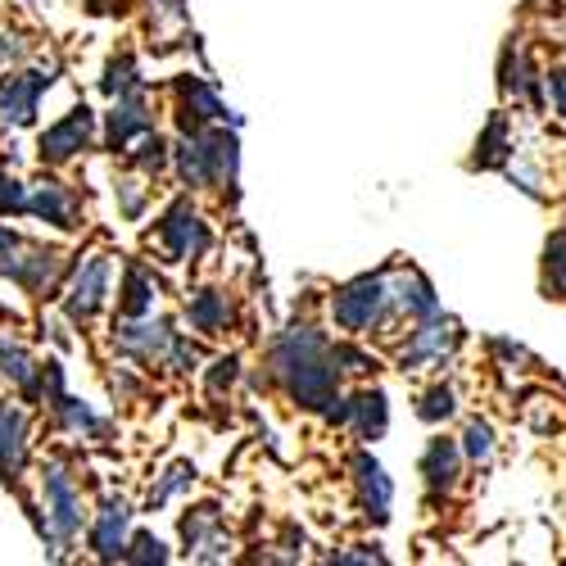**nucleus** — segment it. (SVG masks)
Returning <instances> with one entry per match:
<instances>
[{"label": "nucleus", "instance_id": "obj_15", "mask_svg": "<svg viewBox=\"0 0 566 566\" xmlns=\"http://www.w3.org/2000/svg\"><path fill=\"white\" fill-rule=\"evenodd\" d=\"M150 132V105L140 91H127V96H114V109L105 114V146L109 150H127L136 136Z\"/></svg>", "mask_w": 566, "mask_h": 566}, {"label": "nucleus", "instance_id": "obj_16", "mask_svg": "<svg viewBox=\"0 0 566 566\" xmlns=\"http://www.w3.org/2000/svg\"><path fill=\"white\" fill-rule=\"evenodd\" d=\"M127 539H132V507L127 499H105L96 522H91V548H96V557L114 562L127 553Z\"/></svg>", "mask_w": 566, "mask_h": 566}, {"label": "nucleus", "instance_id": "obj_19", "mask_svg": "<svg viewBox=\"0 0 566 566\" xmlns=\"http://www.w3.org/2000/svg\"><path fill=\"white\" fill-rule=\"evenodd\" d=\"M177 96H181V132H205L209 123H222L227 118L218 91L205 86L200 77H181L177 82Z\"/></svg>", "mask_w": 566, "mask_h": 566}, {"label": "nucleus", "instance_id": "obj_23", "mask_svg": "<svg viewBox=\"0 0 566 566\" xmlns=\"http://www.w3.org/2000/svg\"><path fill=\"white\" fill-rule=\"evenodd\" d=\"M186 317H191V326L200 336H222L227 322H231V304L222 291H200V295H191V304H186Z\"/></svg>", "mask_w": 566, "mask_h": 566}, {"label": "nucleus", "instance_id": "obj_26", "mask_svg": "<svg viewBox=\"0 0 566 566\" xmlns=\"http://www.w3.org/2000/svg\"><path fill=\"white\" fill-rule=\"evenodd\" d=\"M127 164H132L140 177H155V172H164V168L172 164V150H168L164 136L146 132V136H136V150H127Z\"/></svg>", "mask_w": 566, "mask_h": 566}, {"label": "nucleus", "instance_id": "obj_10", "mask_svg": "<svg viewBox=\"0 0 566 566\" xmlns=\"http://www.w3.org/2000/svg\"><path fill=\"white\" fill-rule=\"evenodd\" d=\"M51 69H36V73H10L0 77V123L6 127H28L36 118V101L41 91H51Z\"/></svg>", "mask_w": 566, "mask_h": 566}, {"label": "nucleus", "instance_id": "obj_4", "mask_svg": "<svg viewBox=\"0 0 566 566\" xmlns=\"http://www.w3.org/2000/svg\"><path fill=\"white\" fill-rule=\"evenodd\" d=\"M177 345V332H172V322L164 317H123L114 326V349L123 358H140V363H164Z\"/></svg>", "mask_w": 566, "mask_h": 566}, {"label": "nucleus", "instance_id": "obj_38", "mask_svg": "<svg viewBox=\"0 0 566 566\" xmlns=\"http://www.w3.org/2000/svg\"><path fill=\"white\" fill-rule=\"evenodd\" d=\"M544 86H548V96H553V109L566 118V69H553V73H544Z\"/></svg>", "mask_w": 566, "mask_h": 566}, {"label": "nucleus", "instance_id": "obj_8", "mask_svg": "<svg viewBox=\"0 0 566 566\" xmlns=\"http://www.w3.org/2000/svg\"><path fill=\"white\" fill-rule=\"evenodd\" d=\"M109 276H114V259L109 254H91L77 276H73V286H69V300H64V313L69 322H91L105 300H109Z\"/></svg>", "mask_w": 566, "mask_h": 566}, {"label": "nucleus", "instance_id": "obj_30", "mask_svg": "<svg viewBox=\"0 0 566 566\" xmlns=\"http://www.w3.org/2000/svg\"><path fill=\"white\" fill-rule=\"evenodd\" d=\"M462 458L467 462H490L494 458V427L490 421H467V431H462Z\"/></svg>", "mask_w": 566, "mask_h": 566}, {"label": "nucleus", "instance_id": "obj_17", "mask_svg": "<svg viewBox=\"0 0 566 566\" xmlns=\"http://www.w3.org/2000/svg\"><path fill=\"white\" fill-rule=\"evenodd\" d=\"M60 268H64V254H60V250L32 245V250H19L0 276H14L28 295H41V291H51V281L60 276Z\"/></svg>", "mask_w": 566, "mask_h": 566}, {"label": "nucleus", "instance_id": "obj_40", "mask_svg": "<svg viewBox=\"0 0 566 566\" xmlns=\"http://www.w3.org/2000/svg\"><path fill=\"white\" fill-rule=\"evenodd\" d=\"M28 55V41L19 32H0V64H14Z\"/></svg>", "mask_w": 566, "mask_h": 566}, {"label": "nucleus", "instance_id": "obj_35", "mask_svg": "<svg viewBox=\"0 0 566 566\" xmlns=\"http://www.w3.org/2000/svg\"><path fill=\"white\" fill-rule=\"evenodd\" d=\"M0 213H28V186L0 168Z\"/></svg>", "mask_w": 566, "mask_h": 566}, {"label": "nucleus", "instance_id": "obj_5", "mask_svg": "<svg viewBox=\"0 0 566 566\" xmlns=\"http://www.w3.org/2000/svg\"><path fill=\"white\" fill-rule=\"evenodd\" d=\"M159 245L168 250V263H191L209 250V227L191 209V200H177L159 222Z\"/></svg>", "mask_w": 566, "mask_h": 566}, {"label": "nucleus", "instance_id": "obj_7", "mask_svg": "<svg viewBox=\"0 0 566 566\" xmlns=\"http://www.w3.org/2000/svg\"><path fill=\"white\" fill-rule=\"evenodd\" d=\"M91 136H96V114H91L86 105H77L60 123H51L41 132L36 155H41V164H69L91 146Z\"/></svg>", "mask_w": 566, "mask_h": 566}, {"label": "nucleus", "instance_id": "obj_29", "mask_svg": "<svg viewBox=\"0 0 566 566\" xmlns=\"http://www.w3.org/2000/svg\"><path fill=\"white\" fill-rule=\"evenodd\" d=\"M507 155H512V146H507V123L494 118V123L485 127V136L476 140V164H481V168H499V164H507Z\"/></svg>", "mask_w": 566, "mask_h": 566}, {"label": "nucleus", "instance_id": "obj_12", "mask_svg": "<svg viewBox=\"0 0 566 566\" xmlns=\"http://www.w3.org/2000/svg\"><path fill=\"white\" fill-rule=\"evenodd\" d=\"M181 539H186V553L200 557V562H218V557H227V548H231V539H227V531H222V512H218L213 503L191 507V512L181 516Z\"/></svg>", "mask_w": 566, "mask_h": 566}, {"label": "nucleus", "instance_id": "obj_22", "mask_svg": "<svg viewBox=\"0 0 566 566\" xmlns=\"http://www.w3.org/2000/svg\"><path fill=\"white\" fill-rule=\"evenodd\" d=\"M395 304H399V313H408L412 322L436 317V313H440V300H436L431 281L421 276V272H403V276L395 281Z\"/></svg>", "mask_w": 566, "mask_h": 566}, {"label": "nucleus", "instance_id": "obj_36", "mask_svg": "<svg viewBox=\"0 0 566 566\" xmlns=\"http://www.w3.org/2000/svg\"><path fill=\"white\" fill-rule=\"evenodd\" d=\"M114 196H118L123 218H140V209H146V186H140V177H123Z\"/></svg>", "mask_w": 566, "mask_h": 566}, {"label": "nucleus", "instance_id": "obj_21", "mask_svg": "<svg viewBox=\"0 0 566 566\" xmlns=\"http://www.w3.org/2000/svg\"><path fill=\"white\" fill-rule=\"evenodd\" d=\"M172 168L181 177V186H191V191H205V186H213V172H209V155L200 146L196 132H186L177 146H172Z\"/></svg>", "mask_w": 566, "mask_h": 566}, {"label": "nucleus", "instance_id": "obj_1", "mask_svg": "<svg viewBox=\"0 0 566 566\" xmlns=\"http://www.w3.org/2000/svg\"><path fill=\"white\" fill-rule=\"evenodd\" d=\"M268 367H272V381L286 390L300 408L326 412V417L336 412V403H340L336 345L326 340L317 326H308V322L286 326V332L268 345Z\"/></svg>", "mask_w": 566, "mask_h": 566}, {"label": "nucleus", "instance_id": "obj_3", "mask_svg": "<svg viewBox=\"0 0 566 566\" xmlns=\"http://www.w3.org/2000/svg\"><path fill=\"white\" fill-rule=\"evenodd\" d=\"M41 499H45V516H51L60 548H73L82 535V494H77L64 462H51L41 471Z\"/></svg>", "mask_w": 566, "mask_h": 566}, {"label": "nucleus", "instance_id": "obj_2", "mask_svg": "<svg viewBox=\"0 0 566 566\" xmlns=\"http://www.w3.org/2000/svg\"><path fill=\"white\" fill-rule=\"evenodd\" d=\"M395 308H399L395 304V286L381 272L376 276H354L349 286H340L332 295L336 326H345V332H354V336H367V332H376V326H386Z\"/></svg>", "mask_w": 566, "mask_h": 566}, {"label": "nucleus", "instance_id": "obj_39", "mask_svg": "<svg viewBox=\"0 0 566 566\" xmlns=\"http://www.w3.org/2000/svg\"><path fill=\"white\" fill-rule=\"evenodd\" d=\"M332 562H340V566H358V562H386V553L376 548V544H354V553H336Z\"/></svg>", "mask_w": 566, "mask_h": 566}, {"label": "nucleus", "instance_id": "obj_31", "mask_svg": "<svg viewBox=\"0 0 566 566\" xmlns=\"http://www.w3.org/2000/svg\"><path fill=\"white\" fill-rule=\"evenodd\" d=\"M458 412V395H453V386H431L427 395H421V403H417V417L421 421H449Z\"/></svg>", "mask_w": 566, "mask_h": 566}, {"label": "nucleus", "instance_id": "obj_33", "mask_svg": "<svg viewBox=\"0 0 566 566\" xmlns=\"http://www.w3.org/2000/svg\"><path fill=\"white\" fill-rule=\"evenodd\" d=\"M123 562H168V548H164V539H159V535L140 531V535H132V539H127Z\"/></svg>", "mask_w": 566, "mask_h": 566}, {"label": "nucleus", "instance_id": "obj_11", "mask_svg": "<svg viewBox=\"0 0 566 566\" xmlns=\"http://www.w3.org/2000/svg\"><path fill=\"white\" fill-rule=\"evenodd\" d=\"M332 421L354 431V440H381L386 427H390V403H386V390H358L349 399H340V408L332 412Z\"/></svg>", "mask_w": 566, "mask_h": 566}, {"label": "nucleus", "instance_id": "obj_18", "mask_svg": "<svg viewBox=\"0 0 566 566\" xmlns=\"http://www.w3.org/2000/svg\"><path fill=\"white\" fill-rule=\"evenodd\" d=\"M28 213H36L41 222H51L60 231H73L77 227V191L64 181H41L28 191Z\"/></svg>", "mask_w": 566, "mask_h": 566}, {"label": "nucleus", "instance_id": "obj_27", "mask_svg": "<svg viewBox=\"0 0 566 566\" xmlns=\"http://www.w3.org/2000/svg\"><path fill=\"white\" fill-rule=\"evenodd\" d=\"M544 291L566 300V231H553L544 245Z\"/></svg>", "mask_w": 566, "mask_h": 566}, {"label": "nucleus", "instance_id": "obj_13", "mask_svg": "<svg viewBox=\"0 0 566 566\" xmlns=\"http://www.w3.org/2000/svg\"><path fill=\"white\" fill-rule=\"evenodd\" d=\"M28 467V412L0 399V481L14 485Z\"/></svg>", "mask_w": 566, "mask_h": 566}, {"label": "nucleus", "instance_id": "obj_6", "mask_svg": "<svg viewBox=\"0 0 566 566\" xmlns=\"http://www.w3.org/2000/svg\"><path fill=\"white\" fill-rule=\"evenodd\" d=\"M458 345V322L436 313V317H421L417 332L408 336V345L399 349V367L403 371H417V367H444L449 349Z\"/></svg>", "mask_w": 566, "mask_h": 566}, {"label": "nucleus", "instance_id": "obj_25", "mask_svg": "<svg viewBox=\"0 0 566 566\" xmlns=\"http://www.w3.org/2000/svg\"><path fill=\"white\" fill-rule=\"evenodd\" d=\"M155 295H159V286L150 281V272L140 268V263H127V272H123V317H146V313H155Z\"/></svg>", "mask_w": 566, "mask_h": 566}, {"label": "nucleus", "instance_id": "obj_24", "mask_svg": "<svg viewBox=\"0 0 566 566\" xmlns=\"http://www.w3.org/2000/svg\"><path fill=\"white\" fill-rule=\"evenodd\" d=\"M51 408H55V417H60V427L73 431V436H82V440H105V436H109V421H105L101 412H91L82 399L60 395Z\"/></svg>", "mask_w": 566, "mask_h": 566}, {"label": "nucleus", "instance_id": "obj_34", "mask_svg": "<svg viewBox=\"0 0 566 566\" xmlns=\"http://www.w3.org/2000/svg\"><path fill=\"white\" fill-rule=\"evenodd\" d=\"M235 381H241V358H235V354L209 363V395H222V390H231Z\"/></svg>", "mask_w": 566, "mask_h": 566}, {"label": "nucleus", "instance_id": "obj_41", "mask_svg": "<svg viewBox=\"0 0 566 566\" xmlns=\"http://www.w3.org/2000/svg\"><path fill=\"white\" fill-rule=\"evenodd\" d=\"M86 6H91V10H96V14H101V10H109V0H86Z\"/></svg>", "mask_w": 566, "mask_h": 566}, {"label": "nucleus", "instance_id": "obj_9", "mask_svg": "<svg viewBox=\"0 0 566 566\" xmlns=\"http://www.w3.org/2000/svg\"><path fill=\"white\" fill-rule=\"evenodd\" d=\"M349 471H354V485H358V503H363V516L376 526L390 522V503H395V485L386 476V467L376 462L367 449H358L349 458Z\"/></svg>", "mask_w": 566, "mask_h": 566}, {"label": "nucleus", "instance_id": "obj_20", "mask_svg": "<svg viewBox=\"0 0 566 566\" xmlns=\"http://www.w3.org/2000/svg\"><path fill=\"white\" fill-rule=\"evenodd\" d=\"M41 371H45V367H36V358H32L19 340L0 336V381L19 386L23 395H41Z\"/></svg>", "mask_w": 566, "mask_h": 566}, {"label": "nucleus", "instance_id": "obj_37", "mask_svg": "<svg viewBox=\"0 0 566 566\" xmlns=\"http://www.w3.org/2000/svg\"><path fill=\"white\" fill-rule=\"evenodd\" d=\"M336 367H340V371L363 376V371H371V367H376V358H371V354H363V349H354V345H336Z\"/></svg>", "mask_w": 566, "mask_h": 566}, {"label": "nucleus", "instance_id": "obj_28", "mask_svg": "<svg viewBox=\"0 0 566 566\" xmlns=\"http://www.w3.org/2000/svg\"><path fill=\"white\" fill-rule=\"evenodd\" d=\"M196 485V467L191 462H172L164 476H159V485H150V499H146V507L155 512V507H164L168 499H177L181 490H191Z\"/></svg>", "mask_w": 566, "mask_h": 566}, {"label": "nucleus", "instance_id": "obj_14", "mask_svg": "<svg viewBox=\"0 0 566 566\" xmlns=\"http://www.w3.org/2000/svg\"><path fill=\"white\" fill-rule=\"evenodd\" d=\"M421 476H427V494L431 499H449L462 481V444L458 440H444L436 436L421 453Z\"/></svg>", "mask_w": 566, "mask_h": 566}, {"label": "nucleus", "instance_id": "obj_32", "mask_svg": "<svg viewBox=\"0 0 566 566\" xmlns=\"http://www.w3.org/2000/svg\"><path fill=\"white\" fill-rule=\"evenodd\" d=\"M105 96H127V91H140V77H136V64L123 55V60H114L109 69H105Z\"/></svg>", "mask_w": 566, "mask_h": 566}]
</instances>
